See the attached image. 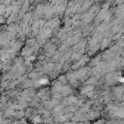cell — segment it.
I'll use <instances>...</instances> for the list:
<instances>
[{
  "mask_svg": "<svg viewBox=\"0 0 124 124\" xmlns=\"http://www.w3.org/2000/svg\"><path fill=\"white\" fill-rule=\"evenodd\" d=\"M47 82H48L47 78H42L39 80V82H37V84H46Z\"/></svg>",
  "mask_w": 124,
  "mask_h": 124,
  "instance_id": "1",
  "label": "cell"
},
{
  "mask_svg": "<svg viewBox=\"0 0 124 124\" xmlns=\"http://www.w3.org/2000/svg\"><path fill=\"white\" fill-rule=\"evenodd\" d=\"M119 81H121V82H122V81H123V78H121V77H120V78H119Z\"/></svg>",
  "mask_w": 124,
  "mask_h": 124,
  "instance_id": "2",
  "label": "cell"
}]
</instances>
